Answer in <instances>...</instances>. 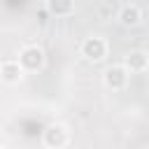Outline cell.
Here are the masks:
<instances>
[{
	"mask_svg": "<svg viewBox=\"0 0 149 149\" xmlns=\"http://www.w3.org/2000/svg\"><path fill=\"white\" fill-rule=\"evenodd\" d=\"M16 61H19L21 68H26V70H37V68H42V63H44V54H42L40 47H26Z\"/></svg>",
	"mask_w": 149,
	"mask_h": 149,
	"instance_id": "cell-1",
	"label": "cell"
},
{
	"mask_svg": "<svg viewBox=\"0 0 149 149\" xmlns=\"http://www.w3.org/2000/svg\"><path fill=\"white\" fill-rule=\"evenodd\" d=\"M81 51H84L86 58H91V61H100V58L107 54V44H105L102 37H88V40L81 44Z\"/></svg>",
	"mask_w": 149,
	"mask_h": 149,
	"instance_id": "cell-2",
	"label": "cell"
},
{
	"mask_svg": "<svg viewBox=\"0 0 149 149\" xmlns=\"http://www.w3.org/2000/svg\"><path fill=\"white\" fill-rule=\"evenodd\" d=\"M105 84L109 88H123L126 86V70L121 65H114L105 72Z\"/></svg>",
	"mask_w": 149,
	"mask_h": 149,
	"instance_id": "cell-3",
	"label": "cell"
},
{
	"mask_svg": "<svg viewBox=\"0 0 149 149\" xmlns=\"http://www.w3.org/2000/svg\"><path fill=\"white\" fill-rule=\"evenodd\" d=\"M44 140H47V144H49V147L58 149V147H63V144H65L68 135H65V130H63L61 126H51V128H47V135H44Z\"/></svg>",
	"mask_w": 149,
	"mask_h": 149,
	"instance_id": "cell-4",
	"label": "cell"
},
{
	"mask_svg": "<svg viewBox=\"0 0 149 149\" xmlns=\"http://www.w3.org/2000/svg\"><path fill=\"white\" fill-rule=\"evenodd\" d=\"M119 19H121L123 26H137L140 19H142V12H140V7H135V5H126V7L121 9Z\"/></svg>",
	"mask_w": 149,
	"mask_h": 149,
	"instance_id": "cell-5",
	"label": "cell"
},
{
	"mask_svg": "<svg viewBox=\"0 0 149 149\" xmlns=\"http://www.w3.org/2000/svg\"><path fill=\"white\" fill-rule=\"evenodd\" d=\"M21 72H23V68L19 61H5L2 63V79L5 81H16L21 77Z\"/></svg>",
	"mask_w": 149,
	"mask_h": 149,
	"instance_id": "cell-6",
	"label": "cell"
},
{
	"mask_svg": "<svg viewBox=\"0 0 149 149\" xmlns=\"http://www.w3.org/2000/svg\"><path fill=\"white\" fill-rule=\"evenodd\" d=\"M126 65H128V70H142V68H147V56L142 51H133V54H128Z\"/></svg>",
	"mask_w": 149,
	"mask_h": 149,
	"instance_id": "cell-7",
	"label": "cell"
},
{
	"mask_svg": "<svg viewBox=\"0 0 149 149\" xmlns=\"http://www.w3.org/2000/svg\"><path fill=\"white\" fill-rule=\"evenodd\" d=\"M49 9L58 16L63 14H70L72 12V0H49Z\"/></svg>",
	"mask_w": 149,
	"mask_h": 149,
	"instance_id": "cell-8",
	"label": "cell"
}]
</instances>
